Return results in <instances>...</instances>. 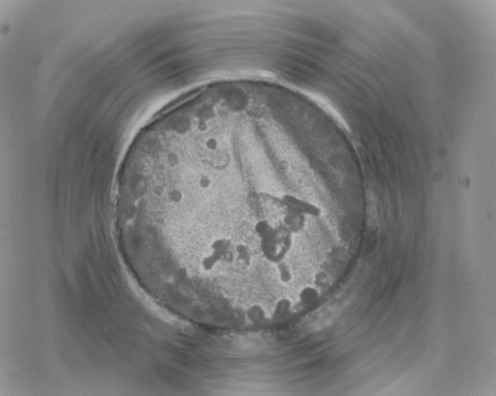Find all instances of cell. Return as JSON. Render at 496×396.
I'll return each mask as SVG.
<instances>
[{
    "instance_id": "cell-1",
    "label": "cell",
    "mask_w": 496,
    "mask_h": 396,
    "mask_svg": "<svg viewBox=\"0 0 496 396\" xmlns=\"http://www.w3.org/2000/svg\"><path fill=\"white\" fill-rule=\"evenodd\" d=\"M280 204L287 211L299 213L305 217H318L321 213L319 207L313 203L309 202L293 194H286L281 196Z\"/></svg>"
},
{
    "instance_id": "cell-2",
    "label": "cell",
    "mask_w": 496,
    "mask_h": 396,
    "mask_svg": "<svg viewBox=\"0 0 496 396\" xmlns=\"http://www.w3.org/2000/svg\"><path fill=\"white\" fill-rule=\"evenodd\" d=\"M281 222L287 227V230L294 235L301 233L304 230L306 225V217L285 210Z\"/></svg>"
},
{
    "instance_id": "cell-3",
    "label": "cell",
    "mask_w": 496,
    "mask_h": 396,
    "mask_svg": "<svg viewBox=\"0 0 496 396\" xmlns=\"http://www.w3.org/2000/svg\"><path fill=\"white\" fill-rule=\"evenodd\" d=\"M299 299L302 305L307 307L314 306L318 303L320 294L316 288L305 286L299 291Z\"/></svg>"
},
{
    "instance_id": "cell-4",
    "label": "cell",
    "mask_w": 496,
    "mask_h": 396,
    "mask_svg": "<svg viewBox=\"0 0 496 396\" xmlns=\"http://www.w3.org/2000/svg\"><path fill=\"white\" fill-rule=\"evenodd\" d=\"M275 269L277 279L282 284L287 285V284L292 282L293 278H294L292 270L285 262L277 264L275 266Z\"/></svg>"
},
{
    "instance_id": "cell-5",
    "label": "cell",
    "mask_w": 496,
    "mask_h": 396,
    "mask_svg": "<svg viewBox=\"0 0 496 396\" xmlns=\"http://www.w3.org/2000/svg\"><path fill=\"white\" fill-rule=\"evenodd\" d=\"M196 184H197L199 188H201L203 191H207V190H209L213 186V178L206 172H201L198 175L197 179H196Z\"/></svg>"
},
{
    "instance_id": "cell-6",
    "label": "cell",
    "mask_w": 496,
    "mask_h": 396,
    "mask_svg": "<svg viewBox=\"0 0 496 396\" xmlns=\"http://www.w3.org/2000/svg\"><path fill=\"white\" fill-rule=\"evenodd\" d=\"M327 282H328V279H327V275H325L324 273H317L315 276L314 282L317 286L323 287L327 285Z\"/></svg>"
}]
</instances>
